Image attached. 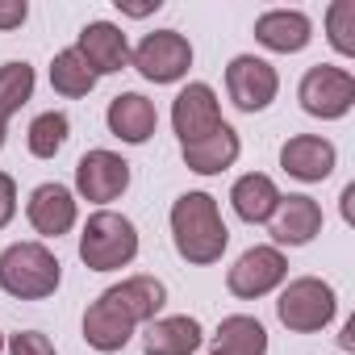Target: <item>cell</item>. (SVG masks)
Instances as JSON below:
<instances>
[{"label": "cell", "instance_id": "obj_1", "mask_svg": "<svg viewBox=\"0 0 355 355\" xmlns=\"http://www.w3.org/2000/svg\"><path fill=\"white\" fill-rule=\"evenodd\" d=\"M171 243L180 251V259L205 268V263H218L226 243H230V230L222 222V209L209 193H184L175 197L171 205Z\"/></svg>", "mask_w": 355, "mask_h": 355}, {"label": "cell", "instance_id": "obj_2", "mask_svg": "<svg viewBox=\"0 0 355 355\" xmlns=\"http://www.w3.org/2000/svg\"><path fill=\"white\" fill-rule=\"evenodd\" d=\"M63 280V263L46 243H13L0 251V288L17 301H46Z\"/></svg>", "mask_w": 355, "mask_h": 355}, {"label": "cell", "instance_id": "obj_3", "mask_svg": "<svg viewBox=\"0 0 355 355\" xmlns=\"http://www.w3.org/2000/svg\"><path fill=\"white\" fill-rule=\"evenodd\" d=\"M138 255V226L125 214L96 209L80 230V259L88 272H117L130 268Z\"/></svg>", "mask_w": 355, "mask_h": 355}, {"label": "cell", "instance_id": "obj_4", "mask_svg": "<svg viewBox=\"0 0 355 355\" xmlns=\"http://www.w3.org/2000/svg\"><path fill=\"white\" fill-rule=\"evenodd\" d=\"M338 313V297L326 280L318 276H297L280 288L276 297V318L280 326H288L293 334H313V330H326Z\"/></svg>", "mask_w": 355, "mask_h": 355}, {"label": "cell", "instance_id": "obj_5", "mask_svg": "<svg viewBox=\"0 0 355 355\" xmlns=\"http://www.w3.org/2000/svg\"><path fill=\"white\" fill-rule=\"evenodd\" d=\"M130 63L150 84H175L193 67V42L180 30H155L130 51Z\"/></svg>", "mask_w": 355, "mask_h": 355}, {"label": "cell", "instance_id": "obj_6", "mask_svg": "<svg viewBox=\"0 0 355 355\" xmlns=\"http://www.w3.org/2000/svg\"><path fill=\"white\" fill-rule=\"evenodd\" d=\"M297 101L309 117H322V121H338L351 113L355 105V76L347 67H334V63H318L301 76L297 84Z\"/></svg>", "mask_w": 355, "mask_h": 355}, {"label": "cell", "instance_id": "obj_7", "mask_svg": "<svg viewBox=\"0 0 355 355\" xmlns=\"http://www.w3.org/2000/svg\"><path fill=\"white\" fill-rule=\"evenodd\" d=\"M288 280V259L280 247H251L234 259V268L226 272V288L243 301L268 297Z\"/></svg>", "mask_w": 355, "mask_h": 355}, {"label": "cell", "instance_id": "obj_8", "mask_svg": "<svg viewBox=\"0 0 355 355\" xmlns=\"http://www.w3.org/2000/svg\"><path fill=\"white\" fill-rule=\"evenodd\" d=\"M226 92L234 101V109L243 113H263L276 92H280V76L268 59L259 55H234L230 67H226Z\"/></svg>", "mask_w": 355, "mask_h": 355}, {"label": "cell", "instance_id": "obj_9", "mask_svg": "<svg viewBox=\"0 0 355 355\" xmlns=\"http://www.w3.org/2000/svg\"><path fill=\"white\" fill-rule=\"evenodd\" d=\"M130 189V163L117 155V150H88L80 163H76V193L92 205H109L117 201L121 193Z\"/></svg>", "mask_w": 355, "mask_h": 355}, {"label": "cell", "instance_id": "obj_10", "mask_svg": "<svg viewBox=\"0 0 355 355\" xmlns=\"http://www.w3.org/2000/svg\"><path fill=\"white\" fill-rule=\"evenodd\" d=\"M171 125H175V134H180V146H189V142L214 134V130L222 125L218 92H214L209 84H201V80L189 84V88H180V96L171 101Z\"/></svg>", "mask_w": 355, "mask_h": 355}, {"label": "cell", "instance_id": "obj_11", "mask_svg": "<svg viewBox=\"0 0 355 355\" xmlns=\"http://www.w3.org/2000/svg\"><path fill=\"white\" fill-rule=\"evenodd\" d=\"M26 218H30L34 234H42V239H59V234H67V230L76 226V218H80L76 193H71L67 184H59V180H46V184H38V189L30 193V201H26Z\"/></svg>", "mask_w": 355, "mask_h": 355}, {"label": "cell", "instance_id": "obj_12", "mask_svg": "<svg viewBox=\"0 0 355 355\" xmlns=\"http://www.w3.org/2000/svg\"><path fill=\"white\" fill-rule=\"evenodd\" d=\"M268 230H272V247H305L322 234V205L305 193L280 197Z\"/></svg>", "mask_w": 355, "mask_h": 355}, {"label": "cell", "instance_id": "obj_13", "mask_svg": "<svg viewBox=\"0 0 355 355\" xmlns=\"http://www.w3.org/2000/svg\"><path fill=\"white\" fill-rule=\"evenodd\" d=\"M334 163H338V150L322 134H297L280 146V167L301 184H322L334 171Z\"/></svg>", "mask_w": 355, "mask_h": 355}, {"label": "cell", "instance_id": "obj_14", "mask_svg": "<svg viewBox=\"0 0 355 355\" xmlns=\"http://www.w3.org/2000/svg\"><path fill=\"white\" fill-rule=\"evenodd\" d=\"M76 51L96 71V80L113 76V71H121L130 63V42H125L121 26H113V21H88L80 30V38H76Z\"/></svg>", "mask_w": 355, "mask_h": 355}, {"label": "cell", "instance_id": "obj_15", "mask_svg": "<svg viewBox=\"0 0 355 355\" xmlns=\"http://www.w3.org/2000/svg\"><path fill=\"white\" fill-rule=\"evenodd\" d=\"M105 125H109L113 138H121L130 146H142L159 130V113L142 92H117L109 101V109H105Z\"/></svg>", "mask_w": 355, "mask_h": 355}, {"label": "cell", "instance_id": "obj_16", "mask_svg": "<svg viewBox=\"0 0 355 355\" xmlns=\"http://www.w3.org/2000/svg\"><path fill=\"white\" fill-rule=\"evenodd\" d=\"M313 38V21L301 9H268L255 17V42L276 55H297Z\"/></svg>", "mask_w": 355, "mask_h": 355}, {"label": "cell", "instance_id": "obj_17", "mask_svg": "<svg viewBox=\"0 0 355 355\" xmlns=\"http://www.w3.org/2000/svg\"><path fill=\"white\" fill-rule=\"evenodd\" d=\"M201 343H205V330L189 313L155 318L142 330V351L146 355H193V351H201Z\"/></svg>", "mask_w": 355, "mask_h": 355}, {"label": "cell", "instance_id": "obj_18", "mask_svg": "<svg viewBox=\"0 0 355 355\" xmlns=\"http://www.w3.org/2000/svg\"><path fill=\"white\" fill-rule=\"evenodd\" d=\"M105 297H109L134 326H146V322L159 318V309H163V301H167V284H163L159 276H125L121 284L105 288Z\"/></svg>", "mask_w": 355, "mask_h": 355}, {"label": "cell", "instance_id": "obj_19", "mask_svg": "<svg viewBox=\"0 0 355 355\" xmlns=\"http://www.w3.org/2000/svg\"><path fill=\"white\" fill-rule=\"evenodd\" d=\"M134 322L101 293L92 305H88V313H84V343L92 347V351H101V355H113V351H121L130 338H134Z\"/></svg>", "mask_w": 355, "mask_h": 355}, {"label": "cell", "instance_id": "obj_20", "mask_svg": "<svg viewBox=\"0 0 355 355\" xmlns=\"http://www.w3.org/2000/svg\"><path fill=\"white\" fill-rule=\"evenodd\" d=\"M239 155H243L239 130L222 121L214 134H205V138H197V142H189V146H184V167H189V171H197V175H222L226 167H234V163H239Z\"/></svg>", "mask_w": 355, "mask_h": 355}, {"label": "cell", "instance_id": "obj_21", "mask_svg": "<svg viewBox=\"0 0 355 355\" xmlns=\"http://www.w3.org/2000/svg\"><path fill=\"white\" fill-rule=\"evenodd\" d=\"M280 197H284V193L276 189V180H272V175H263V171H247V175H239L234 189H230V205H234V214H239L247 226L272 222Z\"/></svg>", "mask_w": 355, "mask_h": 355}, {"label": "cell", "instance_id": "obj_22", "mask_svg": "<svg viewBox=\"0 0 355 355\" xmlns=\"http://www.w3.org/2000/svg\"><path fill=\"white\" fill-rule=\"evenodd\" d=\"M214 351L218 355H268V330L251 313H230L222 318L214 334Z\"/></svg>", "mask_w": 355, "mask_h": 355}, {"label": "cell", "instance_id": "obj_23", "mask_svg": "<svg viewBox=\"0 0 355 355\" xmlns=\"http://www.w3.org/2000/svg\"><path fill=\"white\" fill-rule=\"evenodd\" d=\"M51 88H55L59 96H67V101H80V96H88V92L96 88V71L84 63V55H80L76 46H67V51H59L55 63H51Z\"/></svg>", "mask_w": 355, "mask_h": 355}, {"label": "cell", "instance_id": "obj_24", "mask_svg": "<svg viewBox=\"0 0 355 355\" xmlns=\"http://www.w3.org/2000/svg\"><path fill=\"white\" fill-rule=\"evenodd\" d=\"M67 134H71V121H67L63 109H46V113H38V117L30 121V134H26L30 155H34V159H55V155L63 150Z\"/></svg>", "mask_w": 355, "mask_h": 355}, {"label": "cell", "instance_id": "obj_25", "mask_svg": "<svg viewBox=\"0 0 355 355\" xmlns=\"http://www.w3.org/2000/svg\"><path fill=\"white\" fill-rule=\"evenodd\" d=\"M34 84H38L34 80V67L21 63V59H13V63L0 67V121H9L13 113H21V105H30Z\"/></svg>", "mask_w": 355, "mask_h": 355}, {"label": "cell", "instance_id": "obj_26", "mask_svg": "<svg viewBox=\"0 0 355 355\" xmlns=\"http://www.w3.org/2000/svg\"><path fill=\"white\" fill-rule=\"evenodd\" d=\"M326 38L343 59H355V0H334L326 9Z\"/></svg>", "mask_w": 355, "mask_h": 355}, {"label": "cell", "instance_id": "obj_27", "mask_svg": "<svg viewBox=\"0 0 355 355\" xmlns=\"http://www.w3.org/2000/svg\"><path fill=\"white\" fill-rule=\"evenodd\" d=\"M5 351H9V355H59L55 343H51L42 330H17V334H9Z\"/></svg>", "mask_w": 355, "mask_h": 355}, {"label": "cell", "instance_id": "obj_28", "mask_svg": "<svg viewBox=\"0 0 355 355\" xmlns=\"http://www.w3.org/2000/svg\"><path fill=\"white\" fill-rule=\"evenodd\" d=\"M26 17H30V5H26V0H0V34L21 30Z\"/></svg>", "mask_w": 355, "mask_h": 355}, {"label": "cell", "instance_id": "obj_29", "mask_svg": "<svg viewBox=\"0 0 355 355\" xmlns=\"http://www.w3.org/2000/svg\"><path fill=\"white\" fill-rule=\"evenodd\" d=\"M13 218H17V184H13L9 171H0V230H5Z\"/></svg>", "mask_w": 355, "mask_h": 355}, {"label": "cell", "instance_id": "obj_30", "mask_svg": "<svg viewBox=\"0 0 355 355\" xmlns=\"http://www.w3.org/2000/svg\"><path fill=\"white\" fill-rule=\"evenodd\" d=\"M117 9H121L125 17H150V13H159V9H163V0H142V5H130V0H117Z\"/></svg>", "mask_w": 355, "mask_h": 355}, {"label": "cell", "instance_id": "obj_31", "mask_svg": "<svg viewBox=\"0 0 355 355\" xmlns=\"http://www.w3.org/2000/svg\"><path fill=\"white\" fill-rule=\"evenodd\" d=\"M351 201H355V184H347V189H343V218H347V222H355V214H351Z\"/></svg>", "mask_w": 355, "mask_h": 355}, {"label": "cell", "instance_id": "obj_32", "mask_svg": "<svg viewBox=\"0 0 355 355\" xmlns=\"http://www.w3.org/2000/svg\"><path fill=\"white\" fill-rule=\"evenodd\" d=\"M5 125H9V121H0V146H5V134H9V130H5Z\"/></svg>", "mask_w": 355, "mask_h": 355}, {"label": "cell", "instance_id": "obj_33", "mask_svg": "<svg viewBox=\"0 0 355 355\" xmlns=\"http://www.w3.org/2000/svg\"><path fill=\"white\" fill-rule=\"evenodd\" d=\"M0 355H5V334H0Z\"/></svg>", "mask_w": 355, "mask_h": 355}, {"label": "cell", "instance_id": "obj_34", "mask_svg": "<svg viewBox=\"0 0 355 355\" xmlns=\"http://www.w3.org/2000/svg\"><path fill=\"white\" fill-rule=\"evenodd\" d=\"M209 355H218V351H209Z\"/></svg>", "mask_w": 355, "mask_h": 355}]
</instances>
